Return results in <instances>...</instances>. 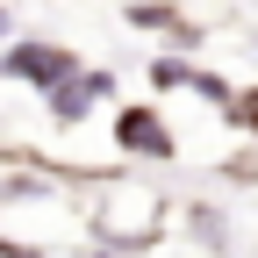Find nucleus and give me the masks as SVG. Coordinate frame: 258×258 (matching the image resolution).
<instances>
[{"label": "nucleus", "mask_w": 258, "mask_h": 258, "mask_svg": "<svg viewBox=\"0 0 258 258\" xmlns=\"http://www.w3.org/2000/svg\"><path fill=\"white\" fill-rule=\"evenodd\" d=\"M72 64H79V57H72V43H50V36H15L8 50H0V72H8V79H22L29 93L57 86Z\"/></svg>", "instance_id": "obj_1"}, {"label": "nucleus", "mask_w": 258, "mask_h": 258, "mask_svg": "<svg viewBox=\"0 0 258 258\" xmlns=\"http://www.w3.org/2000/svg\"><path fill=\"white\" fill-rule=\"evenodd\" d=\"M108 93H115L108 72H79V64H72L57 86H43V108H50V122H86L93 108L108 101Z\"/></svg>", "instance_id": "obj_2"}, {"label": "nucleus", "mask_w": 258, "mask_h": 258, "mask_svg": "<svg viewBox=\"0 0 258 258\" xmlns=\"http://www.w3.org/2000/svg\"><path fill=\"white\" fill-rule=\"evenodd\" d=\"M115 144L129 151V158H172L179 144H172V122L158 115L151 101H129L122 115H115Z\"/></svg>", "instance_id": "obj_3"}, {"label": "nucleus", "mask_w": 258, "mask_h": 258, "mask_svg": "<svg viewBox=\"0 0 258 258\" xmlns=\"http://www.w3.org/2000/svg\"><path fill=\"white\" fill-rule=\"evenodd\" d=\"M151 86H186V93H201V101H230V79L222 72H201V64H186V57H158L151 64Z\"/></svg>", "instance_id": "obj_4"}, {"label": "nucleus", "mask_w": 258, "mask_h": 258, "mask_svg": "<svg viewBox=\"0 0 258 258\" xmlns=\"http://www.w3.org/2000/svg\"><path fill=\"white\" fill-rule=\"evenodd\" d=\"M186 230L201 237L208 251H230V222H222V208H215V201H186Z\"/></svg>", "instance_id": "obj_5"}, {"label": "nucleus", "mask_w": 258, "mask_h": 258, "mask_svg": "<svg viewBox=\"0 0 258 258\" xmlns=\"http://www.w3.org/2000/svg\"><path fill=\"white\" fill-rule=\"evenodd\" d=\"M222 115H230V122L244 129V137H258V86H244V93L230 86V101H222Z\"/></svg>", "instance_id": "obj_6"}, {"label": "nucleus", "mask_w": 258, "mask_h": 258, "mask_svg": "<svg viewBox=\"0 0 258 258\" xmlns=\"http://www.w3.org/2000/svg\"><path fill=\"white\" fill-rule=\"evenodd\" d=\"M179 22V8H158V0H137L129 8V29H172Z\"/></svg>", "instance_id": "obj_7"}, {"label": "nucleus", "mask_w": 258, "mask_h": 258, "mask_svg": "<svg viewBox=\"0 0 258 258\" xmlns=\"http://www.w3.org/2000/svg\"><path fill=\"white\" fill-rule=\"evenodd\" d=\"M0 258H43V244H8L0 237Z\"/></svg>", "instance_id": "obj_8"}, {"label": "nucleus", "mask_w": 258, "mask_h": 258, "mask_svg": "<svg viewBox=\"0 0 258 258\" xmlns=\"http://www.w3.org/2000/svg\"><path fill=\"white\" fill-rule=\"evenodd\" d=\"M8 29H15V15H8V8H0V36H8Z\"/></svg>", "instance_id": "obj_9"}]
</instances>
